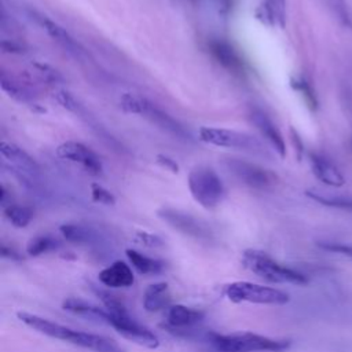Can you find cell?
Instances as JSON below:
<instances>
[{
	"label": "cell",
	"mask_w": 352,
	"mask_h": 352,
	"mask_svg": "<svg viewBox=\"0 0 352 352\" xmlns=\"http://www.w3.org/2000/svg\"><path fill=\"white\" fill-rule=\"evenodd\" d=\"M16 318L23 324L43 336L73 344L84 349H89L94 352H124V349L117 344V341L102 334L74 330L60 323L52 322L50 319L25 311H18Z\"/></svg>",
	"instance_id": "6da1fadb"
},
{
	"label": "cell",
	"mask_w": 352,
	"mask_h": 352,
	"mask_svg": "<svg viewBox=\"0 0 352 352\" xmlns=\"http://www.w3.org/2000/svg\"><path fill=\"white\" fill-rule=\"evenodd\" d=\"M208 341L217 352H283L292 345L290 340L271 338L250 331L230 334L210 331Z\"/></svg>",
	"instance_id": "7a4b0ae2"
},
{
	"label": "cell",
	"mask_w": 352,
	"mask_h": 352,
	"mask_svg": "<svg viewBox=\"0 0 352 352\" xmlns=\"http://www.w3.org/2000/svg\"><path fill=\"white\" fill-rule=\"evenodd\" d=\"M242 264L250 272L271 283H292L302 286L309 282L304 274L279 264L270 254L258 249H246L242 253Z\"/></svg>",
	"instance_id": "3957f363"
},
{
	"label": "cell",
	"mask_w": 352,
	"mask_h": 352,
	"mask_svg": "<svg viewBox=\"0 0 352 352\" xmlns=\"http://www.w3.org/2000/svg\"><path fill=\"white\" fill-rule=\"evenodd\" d=\"M188 190L192 198L205 209L216 208L226 195L220 176L209 166H197L187 177Z\"/></svg>",
	"instance_id": "277c9868"
},
{
	"label": "cell",
	"mask_w": 352,
	"mask_h": 352,
	"mask_svg": "<svg viewBox=\"0 0 352 352\" xmlns=\"http://www.w3.org/2000/svg\"><path fill=\"white\" fill-rule=\"evenodd\" d=\"M224 296L235 304L252 302L261 305H283L290 301V296L276 287L238 280L224 287Z\"/></svg>",
	"instance_id": "5b68a950"
},
{
	"label": "cell",
	"mask_w": 352,
	"mask_h": 352,
	"mask_svg": "<svg viewBox=\"0 0 352 352\" xmlns=\"http://www.w3.org/2000/svg\"><path fill=\"white\" fill-rule=\"evenodd\" d=\"M199 140L217 146V147H228V148H238L245 151H263L261 143L252 135L245 132H238L234 129L226 128H213V126H202L198 131Z\"/></svg>",
	"instance_id": "8992f818"
},
{
	"label": "cell",
	"mask_w": 352,
	"mask_h": 352,
	"mask_svg": "<svg viewBox=\"0 0 352 352\" xmlns=\"http://www.w3.org/2000/svg\"><path fill=\"white\" fill-rule=\"evenodd\" d=\"M104 323L111 326L125 340H129L140 346H144L148 349H155L160 345L158 337L148 327H146V326L140 324L138 320H135L128 314V311L121 312V314L107 312Z\"/></svg>",
	"instance_id": "52a82bcc"
},
{
	"label": "cell",
	"mask_w": 352,
	"mask_h": 352,
	"mask_svg": "<svg viewBox=\"0 0 352 352\" xmlns=\"http://www.w3.org/2000/svg\"><path fill=\"white\" fill-rule=\"evenodd\" d=\"M157 216L173 230L187 236L201 241H208L212 238V231L208 224L187 212L175 208H161L157 210Z\"/></svg>",
	"instance_id": "ba28073f"
},
{
	"label": "cell",
	"mask_w": 352,
	"mask_h": 352,
	"mask_svg": "<svg viewBox=\"0 0 352 352\" xmlns=\"http://www.w3.org/2000/svg\"><path fill=\"white\" fill-rule=\"evenodd\" d=\"M226 166L243 184H246L252 188H257V190L270 187L271 184H274V182L276 179L275 175L272 172H270L268 169H264L263 166H260L257 164H253V162H249L245 160H239V158H227Z\"/></svg>",
	"instance_id": "9c48e42d"
},
{
	"label": "cell",
	"mask_w": 352,
	"mask_h": 352,
	"mask_svg": "<svg viewBox=\"0 0 352 352\" xmlns=\"http://www.w3.org/2000/svg\"><path fill=\"white\" fill-rule=\"evenodd\" d=\"M56 154L67 161L80 164L88 173L91 175H100L103 170L102 166V161L99 160V157L96 155L95 151H92L88 146H85L84 143L80 142H74V140H69L65 142L62 144L58 146L56 148Z\"/></svg>",
	"instance_id": "30bf717a"
},
{
	"label": "cell",
	"mask_w": 352,
	"mask_h": 352,
	"mask_svg": "<svg viewBox=\"0 0 352 352\" xmlns=\"http://www.w3.org/2000/svg\"><path fill=\"white\" fill-rule=\"evenodd\" d=\"M142 116L146 117L150 122L157 125L164 132H168L169 135L182 139V140H194L192 133L176 118H173L170 114L155 106L153 102L144 98L143 103V111Z\"/></svg>",
	"instance_id": "8fae6325"
},
{
	"label": "cell",
	"mask_w": 352,
	"mask_h": 352,
	"mask_svg": "<svg viewBox=\"0 0 352 352\" xmlns=\"http://www.w3.org/2000/svg\"><path fill=\"white\" fill-rule=\"evenodd\" d=\"M205 318V312L201 309H195L183 304L170 305L166 309L165 327L175 334L180 331H186L187 329L194 327Z\"/></svg>",
	"instance_id": "7c38bea8"
},
{
	"label": "cell",
	"mask_w": 352,
	"mask_h": 352,
	"mask_svg": "<svg viewBox=\"0 0 352 352\" xmlns=\"http://www.w3.org/2000/svg\"><path fill=\"white\" fill-rule=\"evenodd\" d=\"M30 18L34 19V22L37 25L41 26L43 30L47 32V34L54 40L56 41L59 45H62L66 51H69L70 54H73L74 56H80V55H84L85 51L84 48L69 34V32L66 29H63L60 25H58L56 22L51 21L50 18H47L45 15H41V14H37L34 11L30 12Z\"/></svg>",
	"instance_id": "4fadbf2b"
},
{
	"label": "cell",
	"mask_w": 352,
	"mask_h": 352,
	"mask_svg": "<svg viewBox=\"0 0 352 352\" xmlns=\"http://www.w3.org/2000/svg\"><path fill=\"white\" fill-rule=\"evenodd\" d=\"M249 118L252 124L257 128V131L263 135V138H265L268 143L274 147V150L283 158L286 155V143L280 131L276 128L272 120L263 110L256 107L250 109Z\"/></svg>",
	"instance_id": "5bb4252c"
},
{
	"label": "cell",
	"mask_w": 352,
	"mask_h": 352,
	"mask_svg": "<svg viewBox=\"0 0 352 352\" xmlns=\"http://www.w3.org/2000/svg\"><path fill=\"white\" fill-rule=\"evenodd\" d=\"M98 279L102 285L110 289H125L131 287L135 283V275L132 268L122 260H116L110 265L104 267L99 272Z\"/></svg>",
	"instance_id": "9a60e30c"
},
{
	"label": "cell",
	"mask_w": 352,
	"mask_h": 352,
	"mask_svg": "<svg viewBox=\"0 0 352 352\" xmlns=\"http://www.w3.org/2000/svg\"><path fill=\"white\" fill-rule=\"evenodd\" d=\"M309 162L312 173L322 183L330 187H341L345 184V177L341 173V170L326 157L319 154H311Z\"/></svg>",
	"instance_id": "2e32d148"
},
{
	"label": "cell",
	"mask_w": 352,
	"mask_h": 352,
	"mask_svg": "<svg viewBox=\"0 0 352 352\" xmlns=\"http://www.w3.org/2000/svg\"><path fill=\"white\" fill-rule=\"evenodd\" d=\"M208 48H209V52L212 54V56L216 59V62L219 65H221L224 69L234 72V73L242 72V69H243L242 59L239 58V55L236 54L234 47L230 45L227 41L213 38L208 43Z\"/></svg>",
	"instance_id": "e0dca14e"
},
{
	"label": "cell",
	"mask_w": 352,
	"mask_h": 352,
	"mask_svg": "<svg viewBox=\"0 0 352 352\" xmlns=\"http://www.w3.org/2000/svg\"><path fill=\"white\" fill-rule=\"evenodd\" d=\"M172 296L166 282L151 283L143 293V308L147 312H158L170 307Z\"/></svg>",
	"instance_id": "ac0fdd59"
},
{
	"label": "cell",
	"mask_w": 352,
	"mask_h": 352,
	"mask_svg": "<svg viewBox=\"0 0 352 352\" xmlns=\"http://www.w3.org/2000/svg\"><path fill=\"white\" fill-rule=\"evenodd\" d=\"M0 153L4 160H7L10 164L19 168L21 170H25L29 173L38 172V165L33 160V157H30L23 148L16 146L15 143L1 140L0 142Z\"/></svg>",
	"instance_id": "d6986e66"
},
{
	"label": "cell",
	"mask_w": 352,
	"mask_h": 352,
	"mask_svg": "<svg viewBox=\"0 0 352 352\" xmlns=\"http://www.w3.org/2000/svg\"><path fill=\"white\" fill-rule=\"evenodd\" d=\"M257 16L268 25H278L283 29L286 25V0H263Z\"/></svg>",
	"instance_id": "ffe728a7"
},
{
	"label": "cell",
	"mask_w": 352,
	"mask_h": 352,
	"mask_svg": "<svg viewBox=\"0 0 352 352\" xmlns=\"http://www.w3.org/2000/svg\"><path fill=\"white\" fill-rule=\"evenodd\" d=\"M125 254L129 260V263L132 264V267L142 275H155L162 272L164 270V261L154 258V257H148L138 250L133 249H126Z\"/></svg>",
	"instance_id": "44dd1931"
},
{
	"label": "cell",
	"mask_w": 352,
	"mask_h": 352,
	"mask_svg": "<svg viewBox=\"0 0 352 352\" xmlns=\"http://www.w3.org/2000/svg\"><path fill=\"white\" fill-rule=\"evenodd\" d=\"M62 307H63L65 311H69L74 315L85 316L88 319H96V320L103 322V323H104L106 316H107V311L104 309V307L99 308L98 305L85 302L80 298H67V300L63 301Z\"/></svg>",
	"instance_id": "7402d4cb"
},
{
	"label": "cell",
	"mask_w": 352,
	"mask_h": 352,
	"mask_svg": "<svg viewBox=\"0 0 352 352\" xmlns=\"http://www.w3.org/2000/svg\"><path fill=\"white\" fill-rule=\"evenodd\" d=\"M0 87L14 100H16L19 103L36 106L34 96L30 94V91H28L22 84L8 78L4 73H1V76H0Z\"/></svg>",
	"instance_id": "603a6c76"
},
{
	"label": "cell",
	"mask_w": 352,
	"mask_h": 352,
	"mask_svg": "<svg viewBox=\"0 0 352 352\" xmlns=\"http://www.w3.org/2000/svg\"><path fill=\"white\" fill-rule=\"evenodd\" d=\"M4 216L6 219L18 228L26 227L32 219H33V210L28 206H21V205H8L4 209Z\"/></svg>",
	"instance_id": "cb8c5ba5"
},
{
	"label": "cell",
	"mask_w": 352,
	"mask_h": 352,
	"mask_svg": "<svg viewBox=\"0 0 352 352\" xmlns=\"http://www.w3.org/2000/svg\"><path fill=\"white\" fill-rule=\"evenodd\" d=\"M305 194H307V197L319 202L320 205L330 206V208H337V209H344V210H352V198L323 195V194H320L318 191H314V190H307Z\"/></svg>",
	"instance_id": "d4e9b609"
},
{
	"label": "cell",
	"mask_w": 352,
	"mask_h": 352,
	"mask_svg": "<svg viewBox=\"0 0 352 352\" xmlns=\"http://www.w3.org/2000/svg\"><path fill=\"white\" fill-rule=\"evenodd\" d=\"M59 245V242L51 236V235H37L32 238L26 245V252L30 256H40L43 253H47L52 249H55Z\"/></svg>",
	"instance_id": "484cf974"
},
{
	"label": "cell",
	"mask_w": 352,
	"mask_h": 352,
	"mask_svg": "<svg viewBox=\"0 0 352 352\" xmlns=\"http://www.w3.org/2000/svg\"><path fill=\"white\" fill-rule=\"evenodd\" d=\"M59 231L65 239L73 243H88V241H91V231L80 224H62Z\"/></svg>",
	"instance_id": "4316f807"
},
{
	"label": "cell",
	"mask_w": 352,
	"mask_h": 352,
	"mask_svg": "<svg viewBox=\"0 0 352 352\" xmlns=\"http://www.w3.org/2000/svg\"><path fill=\"white\" fill-rule=\"evenodd\" d=\"M292 87L302 95V98H304L305 103L308 104V107H311L312 110H316V107H318L316 95H315L312 87L305 80H302V78H292Z\"/></svg>",
	"instance_id": "83f0119b"
},
{
	"label": "cell",
	"mask_w": 352,
	"mask_h": 352,
	"mask_svg": "<svg viewBox=\"0 0 352 352\" xmlns=\"http://www.w3.org/2000/svg\"><path fill=\"white\" fill-rule=\"evenodd\" d=\"M33 67L36 69V72L48 82L51 84H63L65 82V77L60 74V72H58L55 67L47 65V63H33Z\"/></svg>",
	"instance_id": "f1b7e54d"
},
{
	"label": "cell",
	"mask_w": 352,
	"mask_h": 352,
	"mask_svg": "<svg viewBox=\"0 0 352 352\" xmlns=\"http://www.w3.org/2000/svg\"><path fill=\"white\" fill-rule=\"evenodd\" d=\"M143 103H144V98L135 96L132 94H124L120 99V104H121L122 110L126 113H131V114L142 116Z\"/></svg>",
	"instance_id": "f546056e"
},
{
	"label": "cell",
	"mask_w": 352,
	"mask_h": 352,
	"mask_svg": "<svg viewBox=\"0 0 352 352\" xmlns=\"http://www.w3.org/2000/svg\"><path fill=\"white\" fill-rule=\"evenodd\" d=\"M55 99L56 102L65 107L66 110L72 111V113H76V114H80L81 110H82V106L81 103L76 99V96H73L70 92L67 91H58L55 94Z\"/></svg>",
	"instance_id": "4dcf8cb0"
},
{
	"label": "cell",
	"mask_w": 352,
	"mask_h": 352,
	"mask_svg": "<svg viewBox=\"0 0 352 352\" xmlns=\"http://www.w3.org/2000/svg\"><path fill=\"white\" fill-rule=\"evenodd\" d=\"M91 197L95 202H99L103 205H114L116 204V197L107 188H104L99 184L91 186Z\"/></svg>",
	"instance_id": "1f68e13d"
},
{
	"label": "cell",
	"mask_w": 352,
	"mask_h": 352,
	"mask_svg": "<svg viewBox=\"0 0 352 352\" xmlns=\"http://www.w3.org/2000/svg\"><path fill=\"white\" fill-rule=\"evenodd\" d=\"M318 246L331 252V253H338L341 256H346L352 260V246L344 245V243H336V242H318Z\"/></svg>",
	"instance_id": "d6a6232c"
},
{
	"label": "cell",
	"mask_w": 352,
	"mask_h": 352,
	"mask_svg": "<svg viewBox=\"0 0 352 352\" xmlns=\"http://www.w3.org/2000/svg\"><path fill=\"white\" fill-rule=\"evenodd\" d=\"M136 238L139 239L140 243L146 245V246H151V248H157V246H162L164 242L160 236L154 235V234H150V232H146V231H139L136 234Z\"/></svg>",
	"instance_id": "836d02e7"
},
{
	"label": "cell",
	"mask_w": 352,
	"mask_h": 352,
	"mask_svg": "<svg viewBox=\"0 0 352 352\" xmlns=\"http://www.w3.org/2000/svg\"><path fill=\"white\" fill-rule=\"evenodd\" d=\"M0 48L3 52H7V54H22L25 51L23 47H21L19 44H16L14 41H10V40H1Z\"/></svg>",
	"instance_id": "e575fe53"
},
{
	"label": "cell",
	"mask_w": 352,
	"mask_h": 352,
	"mask_svg": "<svg viewBox=\"0 0 352 352\" xmlns=\"http://www.w3.org/2000/svg\"><path fill=\"white\" fill-rule=\"evenodd\" d=\"M290 136H292V142H293V146H294L296 153H297V158L301 160L302 153H304V144H302V142H301V139H300V135L297 133L296 129L292 128V129H290Z\"/></svg>",
	"instance_id": "d590c367"
},
{
	"label": "cell",
	"mask_w": 352,
	"mask_h": 352,
	"mask_svg": "<svg viewBox=\"0 0 352 352\" xmlns=\"http://www.w3.org/2000/svg\"><path fill=\"white\" fill-rule=\"evenodd\" d=\"M157 161L162 165V166H165V168H168L169 170H172L173 173H176L177 170H179V165L176 164V161L175 160H172V158H169V157H166V155H157Z\"/></svg>",
	"instance_id": "8d00e7d4"
},
{
	"label": "cell",
	"mask_w": 352,
	"mask_h": 352,
	"mask_svg": "<svg viewBox=\"0 0 352 352\" xmlns=\"http://www.w3.org/2000/svg\"><path fill=\"white\" fill-rule=\"evenodd\" d=\"M1 256L3 257H10V258H19V256L12 249H8L6 245L1 246Z\"/></svg>",
	"instance_id": "74e56055"
}]
</instances>
